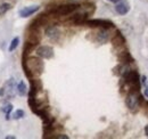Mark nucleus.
Instances as JSON below:
<instances>
[{
  "label": "nucleus",
  "instance_id": "1",
  "mask_svg": "<svg viewBox=\"0 0 148 139\" xmlns=\"http://www.w3.org/2000/svg\"><path fill=\"white\" fill-rule=\"evenodd\" d=\"M22 66L24 69L25 75L29 79L41 75L45 70V64H43L42 59H40L39 57H29L27 56L26 58H23Z\"/></svg>",
  "mask_w": 148,
  "mask_h": 139
},
{
  "label": "nucleus",
  "instance_id": "2",
  "mask_svg": "<svg viewBox=\"0 0 148 139\" xmlns=\"http://www.w3.org/2000/svg\"><path fill=\"white\" fill-rule=\"evenodd\" d=\"M127 106L131 112H136L139 109V107L144 103V98L143 95L140 94L139 90H129L128 95H127V99H125Z\"/></svg>",
  "mask_w": 148,
  "mask_h": 139
},
{
  "label": "nucleus",
  "instance_id": "3",
  "mask_svg": "<svg viewBox=\"0 0 148 139\" xmlns=\"http://www.w3.org/2000/svg\"><path fill=\"white\" fill-rule=\"evenodd\" d=\"M79 8L80 6L77 3H64V5L51 7L50 9H48V14L51 16H66L74 13Z\"/></svg>",
  "mask_w": 148,
  "mask_h": 139
},
{
  "label": "nucleus",
  "instance_id": "4",
  "mask_svg": "<svg viewBox=\"0 0 148 139\" xmlns=\"http://www.w3.org/2000/svg\"><path fill=\"white\" fill-rule=\"evenodd\" d=\"M122 79L124 81V83L129 87V90H140V76L138 74L137 71H133V70H128L123 75H122Z\"/></svg>",
  "mask_w": 148,
  "mask_h": 139
},
{
  "label": "nucleus",
  "instance_id": "5",
  "mask_svg": "<svg viewBox=\"0 0 148 139\" xmlns=\"http://www.w3.org/2000/svg\"><path fill=\"white\" fill-rule=\"evenodd\" d=\"M26 41L27 43H31L33 46L37 47L38 45L40 43L41 41V34H40V29L39 28H33V26H30L27 32H26Z\"/></svg>",
  "mask_w": 148,
  "mask_h": 139
},
{
  "label": "nucleus",
  "instance_id": "6",
  "mask_svg": "<svg viewBox=\"0 0 148 139\" xmlns=\"http://www.w3.org/2000/svg\"><path fill=\"white\" fill-rule=\"evenodd\" d=\"M84 24L90 26V28H99V29H106V30L113 29L115 26L114 23L111 22V21H108V19H98V18L87 19Z\"/></svg>",
  "mask_w": 148,
  "mask_h": 139
},
{
  "label": "nucleus",
  "instance_id": "7",
  "mask_svg": "<svg viewBox=\"0 0 148 139\" xmlns=\"http://www.w3.org/2000/svg\"><path fill=\"white\" fill-rule=\"evenodd\" d=\"M37 55L40 58L50 59L54 57V49L50 46H40L37 49Z\"/></svg>",
  "mask_w": 148,
  "mask_h": 139
},
{
  "label": "nucleus",
  "instance_id": "8",
  "mask_svg": "<svg viewBox=\"0 0 148 139\" xmlns=\"http://www.w3.org/2000/svg\"><path fill=\"white\" fill-rule=\"evenodd\" d=\"M14 86H15V79H9L5 83V86H3V91H2L3 96L7 97L8 99H10V98H13L15 96V94H14Z\"/></svg>",
  "mask_w": 148,
  "mask_h": 139
},
{
  "label": "nucleus",
  "instance_id": "9",
  "mask_svg": "<svg viewBox=\"0 0 148 139\" xmlns=\"http://www.w3.org/2000/svg\"><path fill=\"white\" fill-rule=\"evenodd\" d=\"M39 8H40V7H39L38 5L29 6V7H25V8L21 9V10L18 12V14L21 17H29V16L33 15L34 13H37L38 10H39Z\"/></svg>",
  "mask_w": 148,
  "mask_h": 139
},
{
  "label": "nucleus",
  "instance_id": "10",
  "mask_svg": "<svg viewBox=\"0 0 148 139\" xmlns=\"http://www.w3.org/2000/svg\"><path fill=\"white\" fill-rule=\"evenodd\" d=\"M46 35L50 39V40H53V41H57L59 38H60V31L56 28V26H48L47 29H46Z\"/></svg>",
  "mask_w": 148,
  "mask_h": 139
},
{
  "label": "nucleus",
  "instance_id": "11",
  "mask_svg": "<svg viewBox=\"0 0 148 139\" xmlns=\"http://www.w3.org/2000/svg\"><path fill=\"white\" fill-rule=\"evenodd\" d=\"M88 18V14L87 13H80V14H75L72 17L70 18V23H72L74 25H81L84 24Z\"/></svg>",
  "mask_w": 148,
  "mask_h": 139
},
{
  "label": "nucleus",
  "instance_id": "12",
  "mask_svg": "<svg viewBox=\"0 0 148 139\" xmlns=\"http://www.w3.org/2000/svg\"><path fill=\"white\" fill-rule=\"evenodd\" d=\"M112 43L114 47H122L125 45V38L122 34L120 31H116V33L114 34V36L112 38Z\"/></svg>",
  "mask_w": 148,
  "mask_h": 139
},
{
  "label": "nucleus",
  "instance_id": "13",
  "mask_svg": "<svg viewBox=\"0 0 148 139\" xmlns=\"http://www.w3.org/2000/svg\"><path fill=\"white\" fill-rule=\"evenodd\" d=\"M117 58H119L120 63H121V64H124V65H129V64L134 62V61H133V57H132V56L130 55V52H127V50L120 52V54L117 55Z\"/></svg>",
  "mask_w": 148,
  "mask_h": 139
},
{
  "label": "nucleus",
  "instance_id": "14",
  "mask_svg": "<svg viewBox=\"0 0 148 139\" xmlns=\"http://www.w3.org/2000/svg\"><path fill=\"white\" fill-rule=\"evenodd\" d=\"M115 10H116V13L117 14H120V15H125V14H128L130 10V7L128 3H125V2H117L116 3V6H115Z\"/></svg>",
  "mask_w": 148,
  "mask_h": 139
},
{
  "label": "nucleus",
  "instance_id": "15",
  "mask_svg": "<svg viewBox=\"0 0 148 139\" xmlns=\"http://www.w3.org/2000/svg\"><path fill=\"white\" fill-rule=\"evenodd\" d=\"M96 39L100 43H106L110 40V34L107 33V30L106 29H100V31L96 34Z\"/></svg>",
  "mask_w": 148,
  "mask_h": 139
},
{
  "label": "nucleus",
  "instance_id": "16",
  "mask_svg": "<svg viewBox=\"0 0 148 139\" xmlns=\"http://www.w3.org/2000/svg\"><path fill=\"white\" fill-rule=\"evenodd\" d=\"M17 92H18L19 96H25L26 94H27V88H26V85L23 82V81H21L18 85H17Z\"/></svg>",
  "mask_w": 148,
  "mask_h": 139
},
{
  "label": "nucleus",
  "instance_id": "17",
  "mask_svg": "<svg viewBox=\"0 0 148 139\" xmlns=\"http://www.w3.org/2000/svg\"><path fill=\"white\" fill-rule=\"evenodd\" d=\"M1 109H2V112L6 114V120H9V119H10V112L13 111V105L12 104L3 105V107H2Z\"/></svg>",
  "mask_w": 148,
  "mask_h": 139
},
{
  "label": "nucleus",
  "instance_id": "18",
  "mask_svg": "<svg viewBox=\"0 0 148 139\" xmlns=\"http://www.w3.org/2000/svg\"><path fill=\"white\" fill-rule=\"evenodd\" d=\"M18 43H19V38H18V36H15V38L12 40V42H10V46H9V52H14V50L17 48Z\"/></svg>",
  "mask_w": 148,
  "mask_h": 139
},
{
  "label": "nucleus",
  "instance_id": "19",
  "mask_svg": "<svg viewBox=\"0 0 148 139\" xmlns=\"http://www.w3.org/2000/svg\"><path fill=\"white\" fill-rule=\"evenodd\" d=\"M24 115H25V113H24V111H22V109H17V111H15V112L13 113V115H12V118H13L14 120H19V119H22V118H24Z\"/></svg>",
  "mask_w": 148,
  "mask_h": 139
},
{
  "label": "nucleus",
  "instance_id": "20",
  "mask_svg": "<svg viewBox=\"0 0 148 139\" xmlns=\"http://www.w3.org/2000/svg\"><path fill=\"white\" fill-rule=\"evenodd\" d=\"M10 8H12V6L9 3H0V15L6 14Z\"/></svg>",
  "mask_w": 148,
  "mask_h": 139
},
{
  "label": "nucleus",
  "instance_id": "21",
  "mask_svg": "<svg viewBox=\"0 0 148 139\" xmlns=\"http://www.w3.org/2000/svg\"><path fill=\"white\" fill-rule=\"evenodd\" d=\"M145 106H146V114L148 115V102H145Z\"/></svg>",
  "mask_w": 148,
  "mask_h": 139
},
{
  "label": "nucleus",
  "instance_id": "22",
  "mask_svg": "<svg viewBox=\"0 0 148 139\" xmlns=\"http://www.w3.org/2000/svg\"><path fill=\"white\" fill-rule=\"evenodd\" d=\"M145 96L148 98V87H146L145 88Z\"/></svg>",
  "mask_w": 148,
  "mask_h": 139
},
{
  "label": "nucleus",
  "instance_id": "23",
  "mask_svg": "<svg viewBox=\"0 0 148 139\" xmlns=\"http://www.w3.org/2000/svg\"><path fill=\"white\" fill-rule=\"evenodd\" d=\"M108 1H111V2H113V3H117V2H120L121 0H108Z\"/></svg>",
  "mask_w": 148,
  "mask_h": 139
},
{
  "label": "nucleus",
  "instance_id": "24",
  "mask_svg": "<svg viewBox=\"0 0 148 139\" xmlns=\"http://www.w3.org/2000/svg\"><path fill=\"white\" fill-rule=\"evenodd\" d=\"M145 132H146V136L148 137V125H146V128H145Z\"/></svg>",
  "mask_w": 148,
  "mask_h": 139
},
{
  "label": "nucleus",
  "instance_id": "25",
  "mask_svg": "<svg viewBox=\"0 0 148 139\" xmlns=\"http://www.w3.org/2000/svg\"><path fill=\"white\" fill-rule=\"evenodd\" d=\"M6 138L7 139H15V137H14V136H7Z\"/></svg>",
  "mask_w": 148,
  "mask_h": 139
},
{
  "label": "nucleus",
  "instance_id": "26",
  "mask_svg": "<svg viewBox=\"0 0 148 139\" xmlns=\"http://www.w3.org/2000/svg\"><path fill=\"white\" fill-rule=\"evenodd\" d=\"M0 95H1V91H0Z\"/></svg>",
  "mask_w": 148,
  "mask_h": 139
}]
</instances>
